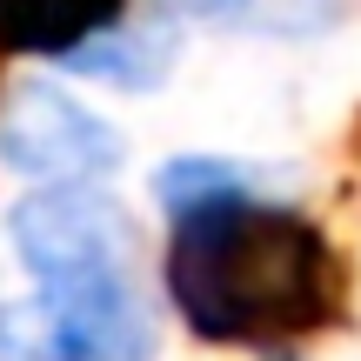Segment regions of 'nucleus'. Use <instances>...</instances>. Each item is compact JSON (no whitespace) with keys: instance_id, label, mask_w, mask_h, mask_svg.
<instances>
[{"instance_id":"obj_2","label":"nucleus","mask_w":361,"mask_h":361,"mask_svg":"<svg viewBox=\"0 0 361 361\" xmlns=\"http://www.w3.org/2000/svg\"><path fill=\"white\" fill-rule=\"evenodd\" d=\"M7 234L34 274L54 361H147L154 322L134 288L128 221L101 188H34L7 214Z\"/></svg>"},{"instance_id":"obj_3","label":"nucleus","mask_w":361,"mask_h":361,"mask_svg":"<svg viewBox=\"0 0 361 361\" xmlns=\"http://www.w3.org/2000/svg\"><path fill=\"white\" fill-rule=\"evenodd\" d=\"M0 161L40 188H67V180H101L107 168H121V141L74 94L20 87L0 114Z\"/></svg>"},{"instance_id":"obj_5","label":"nucleus","mask_w":361,"mask_h":361,"mask_svg":"<svg viewBox=\"0 0 361 361\" xmlns=\"http://www.w3.org/2000/svg\"><path fill=\"white\" fill-rule=\"evenodd\" d=\"M180 7L228 27H322V0H180Z\"/></svg>"},{"instance_id":"obj_1","label":"nucleus","mask_w":361,"mask_h":361,"mask_svg":"<svg viewBox=\"0 0 361 361\" xmlns=\"http://www.w3.org/2000/svg\"><path fill=\"white\" fill-rule=\"evenodd\" d=\"M168 207V301L201 341L281 348L341 322L348 274L308 214L268 201L241 161H168L154 174Z\"/></svg>"},{"instance_id":"obj_4","label":"nucleus","mask_w":361,"mask_h":361,"mask_svg":"<svg viewBox=\"0 0 361 361\" xmlns=\"http://www.w3.org/2000/svg\"><path fill=\"white\" fill-rule=\"evenodd\" d=\"M128 0H0V54H54L74 61L94 40L121 34Z\"/></svg>"}]
</instances>
